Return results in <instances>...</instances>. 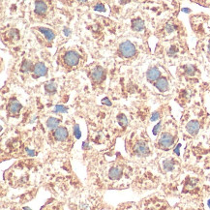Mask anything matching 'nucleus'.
<instances>
[{
	"mask_svg": "<svg viewBox=\"0 0 210 210\" xmlns=\"http://www.w3.org/2000/svg\"><path fill=\"white\" fill-rule=\"evenodd\" d=\"M119 51L120 54H121V55L124 57H127V58L132 57L136 54V47H135L131 42L126 41L120 45Z\"/></svg>",
	"mask_w": 210,
	"mask_h": 210,
	"instance_id": "1",
	"label": "nucleus"
},
{
	"mask_svg": "<svg viewBox=\"0 0 210 210\" xmlns=\"http://www.w3.org/2000/svg\"><path fill=\"white\" fill-rule=\"evenodd\" d=\"M79 61V55L76 51L70 50L64 56V62L68 66H76Z\"/></svg>",
	"mask_w": 210,
	"mask_h": 210,
	"instance_id": "2",
	"label": "nucleus"
},
{
	"mask_svg": "<svg viewBox=\"0 0 210 210\" xmlns=\"http://www.w3.org/2000/svg\"><path fill=\"white\" fill-rule=\"evenodd\" d=\"M174 137L171 136L170 134L169 133H164L160 139H159V145L163 148V149H168L169 148L172 144H174Z\"/></svg>",
	"mask_w": 210,
	"mask_h": 210,
	"instance_id": "3",
	"label": "nucleus"
},
{
	"mask_svg": "<svg viewBox=\"0 0 210 210\" xmlns=\"http://www.w3.org/2000/svg\"><path fill=\"white\" fill-rule=\"evenodd\" d=\"M54 136L56 140H60V141L65 140L68 138V131H67V129L64 128V127H59V128L55 129Z\"/></svg>",
	"mask_w": 210,
	"mask_h": 210,
	"instance_id": "4",
	"label": "nucleus"
},
{
	"mask_svg": "<svg viewBox=\"0 0 210 210\" xmlns=\"http://www.w3.org/2000/svg\"><path fill=\"white\" fill-rule=\"evenodd\" d=\"M47 72H48V68L44 63H38L34 67V77L36 78L46 76Z\"/></svg>",
	"mask_w": 210,
	"mask_h": 210,
	"instance_id": "5",
	"label": "nucleus"
},
{
	"mask_svg": "<svg viewBox=\"0 0 210 210\" xmlns=\"http://www.w3.org/2000/svg\"><path fill=\"white\" fill-rule=\"evenodd\" d=\"M104 69L101 68V67H96V68L92 71L91 73V78L93 79V81L95 82H101L103 80V78H104Z\"/></svg>",
	"mask_w": 210,
	"mask_h": 210,
	"instance_id": "6",
	"label": "nucleus"
},
{
	"mask_svg": "<svg viewBox=\"0 0 210 210\" xmlns=\"http://www.w3.org/2000/svg\"><path fill=\"white\" fill-rule=\"evenodd\" d=\"M135 151L137 154L141 155V156H145L149 153V148L148 146L142 141H139L138 144L135 146Z\"/></svg>",
	"mask_w": 210,
	"mask_h": 210,
	"instance_id": "7",
	"label": "nucleus"
},
{
	"mask_svg": "<svg viewBox=\"0 0 210 210\" xmlns=\"http://www.w3.org/2000/svg\"><path fill=\"white\" fill-rule=\"evenodd\" d=\"M160 71L158 68H156V67H152V68H150L147 72V79L149 81H155L157 79H159L160 78Z\"/></svg>",
	"mask_w": 210,
	"mask_h": 210,
	"instance_id": "8",
	"label": "nucleus"
},
{
	"mask_svg": "<svg viewBox=\"0 0 210 210\" xmlns=\"http://www.w3.org/2000/svg\"><path fill=\"white\" fill-rule=\"evenodd\" d=\"M186 130L191 135H196L199 131V123L198 121H196V120L190 121L186 126Z\"/></svg>",
	"mask_w": 210,
	"mask_h": 210,
	"instance_id": "9",
	"label": "nucleus"
},
{
	"mask_svg": "<svg viewBox=\"0 0 210 210\" xmlns=\"http://www.w3.org/2000/svg\"><path fill=\"white\" fill-rule=\"evenodd\" d=\"M155 86H156L157 89L160 90L161 92H165L169 89V82L165 78H161V79L156 80Z\"/></svg>",
	"mask_w": 210,
	"mask_h": 210,
	"instance_id": "10",
	"label": "nucleus"
},
{
	"mask_svg": "<svg viewBox=\"0 0 210 210\" xmlns=\"http://www.w3.org/2000/svg\"><path fill=\"white\" fill-rule=\"evenodd\" d=\"M20 109H21V105L18 101H16V100L12 101L9 104V106H8V110H9L10 114H19Z\"/></svg>",
	"mask_w": 210,
	"mask_h": 210,
	"instance_id": "11",
	"label": "nucleus"
},
{
	"mask_svg": "<svg viewBox=\"0 0 210 210\" xmlns=\"http://www.w3.org/2000/svg\"><path fill=\"white\" fill-rule=\"evenodd\" d=\"M47 4L43 1H37L35 4V13L37 15H44L47 12Z\"/></svg>",
	"mask_w": 210,
	"mask_h": 210,
	"instance_id": "12",
	"label": "nucleus"
},
{
	"mask_svg": "<svg viewBox=\"0 0 210 210\" xmlns=\"http://www.w3.org/2000/svg\"><path fill=\"white\" fill-rule=\"evenodd\" d=\"M39 31H41L42 34L45 35V37H46V39L48 41H52L54 38H55V34L54 32L52 31V30L49 29V28H43V27H40L39 28Z\"/></svg>",
	"mask_w": 210,
	"mask_h": 210,
	"instance_id": "13",
	"label": "nucleus"
},
{
	"mask_svg": "<svg viewBox=\"0 0 210 210\" xmlns=\"http://www.w3.org/2000/svg\"><path fill=\"white\" fill-rule=\"evenodd\" d=\"M122 174V169L120 167H114L109 174V176L110 179H118L120 178V176H121Z\"/></svg>",
	"mask_w": 210,
	"mask_h": 210,
	"instance_id": "14",
	"label": "nucleus"
},
{
	"mask_svg": "<svg viewBox=\"0 0 210 210\" xmlns=\"http://www.w3.org/2000/svg\"><path fill=\"white\" fill-rule=\"evenodd\" d=\"M132 27L135 31H141L144 28V21L140 19H134L132 22Z\"/></svg>",
	"mask_w": 210,
	"mask_h": 210,
	"instance_id": "15",
	"label": "nucleus"
},
{
	"mask_svg": "<svg viewBox=\"0 0 210 210\" xmlns=\"http://www.w3.org/2000/svg\"><path fill=\"white\" fill-rule=\"evenodd\" d=\"M59 123H60V121H59L57 118H55V117H49L48 119V121H47V126H48V128L49 130H54V129H56L57 127H58Z\"/></svg>",
	"mask_w": 210,
	"mask_h": 210,
	"instance_id": "16",
	"label": "nucleus"
},
{
	"mask_svg": "<svg viewBox=\"0 0 210 210\" xmlns=\"http://www.w3.org/2000/svg\"><path fill=\"white\" fill-rule=\"evenodd\" d=\"M164 169L165 170H167V171H171V170H174V162L172 161V160H166L164 162Z\"/></svg>",
	"mask_w": 210,
	"mask_h": 210,
	"instance_id": "17",
	"label": "nucleus"
},
{
	"mask_svg": "<svg viewBox=\"0 0 210 210\" xmlns=\"http://www.w3.org/2000/svg\"><path fill=\"white\" fill-rule=\"evenodd\" d=\"M7 36L9 37L10 40H18L19 37V34L18 30L13 29V30H10V31L7 33Z\"/></svg>",
	"mask_w": 210,
	"mask_h": 210,
	"instance_id": "18",
	"label": "nucleus"
},
{
	"mask_svg": "<svg viewBox=\"0 0 210 210\" xmlns=\"http://www.w3.org/2000/svg\"><path fill=\"white\" fill-rule=\"evenodd\" d=\"M45 89H46V91L48 93H54L56 91V85L54 84V82H49L48 84H46Z\"/></svg>",
	"mask_w": 210,
	"mask_h": 210,
	"instance_id": "19",
	"label": "nucleus"
},
{
	"mask_svg": "<svg viewBox=\"0 0 210 210\" xmlns=\"http://www.w3.org/2000/svg\"><path fill=\"white\" fill-rule=\"evenodd\" d=\"M184 70H185V73L188 75V76H193V75L195 74V72H196V69H195V67L193 65L184 66Z\"/></svg>",
	"mask_w": 210,
	"mask_h": 210,
	"instance_id": "20",
	"label": "nucleus"
},
{
	"mask_svg": "<svg viewBox=\"0 0 210 210\" xmlns=\"http://www.w3.org/2000/svg\"><path fill=\"white\" fill-rule=\"evenodd\" d=\"M30 69H31V63L28 62V61H24V63H22L21 67H20L21 72H24V73H26V72L30 71Z\"/></svg>",
	"mask_w": 210,
	"mask_h": 210,
	"instance_id": "21",
	"label": "nucleus"
},
{
	"mask_svg": "<svg viewBox=\"0 0 210 210\" xmlns=\"http://www.w3.org/2000/svg\"><path fill=\"white\" fill-rule=\"evenodd\" d=\"M118 122L122 127H126L127 125H128V119H127V117L125 115L121 114L118 117Z\"/></svg>",
	"mask_w": 210,
	"mask_h": 210,
	"instance_id": "22",
	"label": "nucleus"
},
{
	"mask_svg": "<svg viewBox=\"0 0 210 210\" xmlns=\"http://www.w3.org/2000/svg\"><path fill=\"white\" fill-rule=\"evenodd\" d=\"M74 136L78 139H80V137H81V132H80L79 125H75V127H74Z\"/></svg>",
	"mask_w": 210,
	"mask_h": 210,
	"instance_id": "23",
	"label": "nucleus"
},
{
	"mask_svg": "<svg viewBox=\"0 0 210 210\" xmlns=\"http://www.w3.org/2000/svg\"><path fill=\"white\" fill-rule=\"evenodd\" d=\"M67 111H68V109L64 106H56L54 109V112H62V114H65Z\"/></svg>",
	"mask_w": 210,
	"mask_h": 210,
	"instance_id": "24",
	"label": "nucleus"
},
{
	"mask_svg": "<svg viewBox=\"0 0 210 210\" xmlns=\"http://www.w3.org/2000/svg\"><path fill=\"white\" fill-rule=\"evenodd\" d=\"M174 29H175V26H174V24H167V26H166V31H167L168 33L174 32Z\"/></svg>",
	"mask_w": 210,
	"mask_h": 210,
	"instance_id": "25",
	"label": "nucleus"
},
{
	"mask_svg": "<svg viewBox=\"0 0 210 210\" xmlns=\"http://www.w3.org/2000/svg\"><path fill=\"white\" fill-rule=\"evenodd\" d=\"M160 118V112L159 111H155L154 114H152L151 118H150V120L151 121H156V120H158Z\"/></svg>",
	"mask_w": 210,
	"mask_h": 210,
	"instance_id": "26",
	"label": "nucleus"
},
{
	"mask_svg": "<svg viewBox=\"0 0 210 210\" xmlns=\"http://www.w3.org/2000/svg\"><path fill=\"white\" fill-rule=\"evenodd\" d=\"M94 9L96 11H100V12H105V11H106V8H105V6L103 4H97L94 7Z\"/></svg>",
	"mask_w": 210,
	"mask_h": 210,
	"instance_id": "27",
	"label": "nucleus"
},
{
	"mask_svg": "<svg viewBox=\"0 0 210 210\" xmlns=\"http://www.w3.org/2000/svg\"><path fill=\"white\" fill-rule=\"evenodd\" d=\"M161 126H162V123L159 122L158 124H157V125L154 127V129H153V134H154V135H157V134L159 133V131H160V129H161Z\"/></svg>",
	"mask_w": 210,
	"mask_h": 210,
	"instance_id": "28",
	"label": "nucleus"
},
{
	"mask_svg": "<svg viewBox=\"0 0 210 210\" xmlns=\"http://www.w3.org/2000/svg\"><path fill=\"white\" fill-rule=\"evenodd\" d=\"M26 153L28 154V156H35V154H36L34 150H31L29 148H26Z\"/></svg>",
	"mask_w": 210,
	"mask_h": 210,
	"instance_id": "29",
	"label": "nucleus"
},
{
	"mask_svg": "<svg viewBox=\"0 0 210 210\" xmlns=\"http://www.w3.org/2000/svg\"><path fill=\"white\" fill-rule=\"evenodd\" d=\"M70 34H71L70 29H68V28H64V35H65V36H70Z\"/></svg>",
	"mask_w": 210,
	"mask_h": 210,
	"instance_id": "30",
	"label": "nucleus"
},
{
	"mask_svg": "<svg viewBox=\"0 0 210 210\" xmlns=\"http://www.w3.org/2000/svg\"><path fill=\"white\" fill-rule=\"evenodd\" d=\"M103 103H104V104H107L108 106H111V103L109 102V100L108 98H106V99H103Z\"/></svg>",
	"mask_w": 210,
	"mask_h": 210,
	"instance_id": "31",
	"label": "nucleus"
},
{
	"mask_svg": "<svg viewBox=\"0 0 210 210\" xmlns=\"http://www.w3.org/2000/svg\"><path fill=\"white\" fill-rule=\"evenodd\" d=\"M179 146H180V145H178V147H176V149H174V152H175L177 155H179Z\"/></svg>",
	"mask_w": 210,
	"mask_h": 210,
	"instance_id": "32",
	"label": "nucleus"
},
{
	"mask_svg": "<svg viewBox=\"0 0 210 210\" xmlns=\"http://www.w3.org/2000/svg\"><path fill=\"white\" fill-rule=\"evenodd\" d=\"M182 11H183V12H185V13H190V10H188V9H187V8L183 9Z\"/></svg>",
	"mask_w": 210,
	"mask_h": 210,
	"instance_id": "33",
	"label": "nucleus"
},
{
	"mask_svg": "<svg viewBox=\"0 0 210 210\" xmlns=\"http://www.w3.org/2000/svg\"><path fill=\"white\" fill-rule=\"evenodd\" d=\"M207 205H208V207L210 208V199H209V200L207 201Z\"/></svg>",
	"mask_w": 210,
	"mask_h": 210,
	"instance_id": "34",
	"label": "nucleus"
},
{
	"mask_svg": "<svg viewBox=\"0 0 210 210\" xmlns=\"http://www.w3.org/2000/svg\"><path fill=\"white\" fill-rule=\"evenodd\" d=\"M208 52L210 54V43H209V45H208Z\"/></svg>",
	"mask_w": 210,
	"mask_h": 210,
	"instance_id": "35",
	"label": "nucleus"
},
{
	"mask_svg": "<svg viewBox=\"0 0 210 210\" xmlns=\"http://www.w3.org/2000/svg\"><path fill=\"white\" fill-rule=\"evenodd\" d=\"M79 1H85V0H79Z\"/></svg>",
	"mask_w": 210,
	"mask_h": 210,
	"instance_id": "36",
	"label": "nucleus"
}]
</instances>
